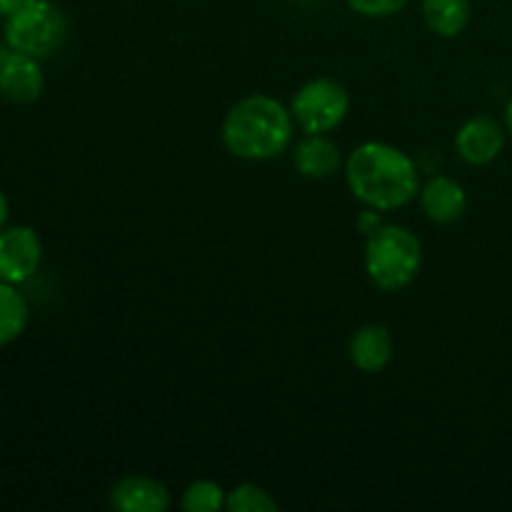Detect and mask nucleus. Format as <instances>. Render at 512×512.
Masks as SVG:
<instances>
[{"label": "nucleus", "instance_id": "obj_17", "mask_svg": "<svg viewBox=\"0 0 512 512\" xmlns=\"http://www.w3.org/2000/svg\"><path fill=\"white\" fill-rule=\"evenodd\" d=\"M345 3H348V8L353 10V13H358L360 18L383 20L403 13L410 5V0H345Z\"/></svg>", "mask_w": 512, "mask_h": 512}, {"label": "nucleus", "instance_id": "obj_21", "mask_svg": "<svg viewBox=\"0 0 512 512\" xmlns=\"http://www.w3.org/2000/svg\"><path fill=\"white\" fill-rule=\"evenodd\" d=\"M505 130H508V135L512 138V98L510 103L505 105Z\"/></svg>", "mask_w": 512, "mask_h": 512}, {"label": "nucleus", "instance_id": "obj_6", "mask_svg": "<svg viewBox=\"0 0 512 512\" xmlns=\"http://www.w3.org/2000/svg\"><path fill=\"white\" fill-rule=\"evenodd\" d=\"M43 263V243L30 225H5L0 230V280L25 285Z\"/></svg>", "mask_w": 512, "mask_h": 512}, {"label": "nucleus", "instance_id": "obj_15", "mask_svg": "<svg viewBox=\"0 0 512 512\" xmlns=\"http://www.w3.org/2000/svg\"><path fill=\"white\" fill-rule=\"evenodd\" d=\"M228 490L208 478L193 480L180 495V508L185 512H220L225 510Z\"/></svg>", "mask_w": 512, "mask_h": 512}, {"label": "nucleus", "instance_id": "obj_5", "mask_svg": "<svg viewBox=\"0 0 512 512\" xmlns=\"http://www.w3.org/2000/svg\"><path fill=\"white\" fill-rule=\"evenodd\" d=\"M290 113H293L295 128L303 135H330L345 123L350 115V90L335 78L308 80L295 90L290 98Z\"/></svg>", "mask_w": 512, "mask_h": 512}, {"label": "nucleus", "instance_id": "obj_20", "mask_svg": "<svg viewBox=\"0 0 512 512\" xmlns=\"http://www.w3.org/2000/svg\"><path fill=\"white\" fill-rule=\"evenodd\" d=\"M8 218H10V203H8V195L3 193V188H0V230L8 225Z\"/></svg>", "mask_w": 512, "mask_h": 512}, {"label": "nucleus", "instance_id": "obj_3", "mask_svg": "<svg viewBox=\"0 0 512 512\" xmlns=\"http://www.w3.org/2000/svg\"><path fill=\"white\" fill-rule=\"evenodd\" d=\"M365 273L383 293H400L410 288L423 268V243L410 228L385 223L365 238Z\"/></svg>", "mask_w": 512, "mask_h": 512}, {"label": "nucleus", "instance_id": "obj_9", "mask_svg": "<svg viewBox=\"0 0 512 512\" xmlns=\"http://www.w3.org/2000/svg\"><path fill=\"white\" fill-rule=\"evenodd\" d=\"M45 90L43 65L33 55L10 50L0 70V98L15 105H33Z\"/></svg>", "mask_w": 512, "mask_h": 512}, {"label": "nucleus", "instance_id": "obj_11", "mask_svg": "<svg viewBox=\"0 0 512 512\" xmlns=\"http://www.w3.org/2000/svg\"><path fill=\"white\" fill-rule=\"evenodd\" d=\"M348 358L360 373L378 375L393 363L395 340L385 325L370 323L355 330L348 343Z\"/></svg>", "mask_w": 512, "mask_h": 512}, {"label": "nucleus", "instance_id": "obj_8", "mask_svg": "<svg viewBox=\"0 0 512 512\" xmlns=\"http://www.w3.org/2000/svg\"><path fill=\"white\" fill-rule=\"evenodd\" d=\"M110 508L118 512H168L173 495L168 485L148 475H125L110 488Z\"/></svg>", "mask_w": 512, "mask_h": 512}, {"label": "nucleus", "instance_id": "obj_2", "mask_svg": "<svg viewBox=\"0 0 512 512\" xmlns=\"http://www.w3.org/2000/svg\"><path fill=\"white\" fill-rule=\"evenodd\" d=\"M290 105L268 93H250L235 100L220 123V140L233 158L268 163L288 153L295 143Z\"/></svg>", "mask_w": 512, "mask_h": 512}, {"label": "nucleus", "instance_id": "obj_4", "mask_svg": "<svg viewBox=\"0 0 512 512\" xmlns=\"http://www.w3.org/2000/svg\"><path fill=\"white\" fill-rule=\"evenodd\" d=\"M70 23L53 0H25L10 18L3 20V40L10 50L45 60L65 45Z\"/></svg>", "mask_w": 512, "mask_h": 512}, {"label": "nucleus", "instance_id": "obj_16", "mask_svg": "<svg viewBox=\"0 0 512 512\" xmlns=\"http://www.w3.org/2000/svg\"><path fill=\"white\" fill-rule=\"evenodd\" d=\"M225 510L228 512H278V500L270 495L258 483H240L233 490H228V500H225Z\"/></svg>", "mask_w": 512, "mask_h": 512}, {"label": "nucleus", "instance_id": "obj_12", "mask_svg": "<svg viewBox=\"0 0 512 512\" xmlns=\"http://www.w3.org/2000/svg\"><path fill=\"white\" fill-rule=\"evenodd\" d=\"M293 163L308 180H330L345 168L343 150L330 135H303L293 143Z\"/></svg>", "mask_w": 512, "mask_h": 512}, {"label": "nucleus", "instance_id": "obj_14", "mask_svg": "<svg viewBox=\"0 0 512 512\" xmlns=\"http://www.w3.org/2000/svg\"><path fill=\"white\" fill-rule=\"evenodd\" d=\"M30 305L20 285L0 280V348L15 343L28 330Z\"/></svg>", "mask_w": 512, "mask_h": 512}, {"label": "nucleus", "instance_id": "obj_10", "mask_svg": "<svg viewBox=\"0 0 512 512\" xmlns=\"http://www.w3.org/2000/svg\"><path fill=\"white\" fill-rule=\"evenodd\" d=\"M420 210L433 225H455L468 210V193L463 183L450 175H433L420 185Z\"/></svg>", "mask_w": 512, "mask_h": 512}, {"label": "nucleus", "instance_id": "obj_7", "mask_svg": "<svg viewBox=\"0 0 512 512\" xmlns=\"http://www.w3.org/2000/svg\"><path fill=\"white\" fill-rule=\"evenodd\" d=\"M508 140V130L505 123H498L490 115H475L468 118L455 133V153L463 163L473 165V168H483V165L495 163L500 158Z\"/></svg>", "mask_w": 512, "mask_h": 512}, {"label": "nucleus", "instance_id": "obj_13", "mask_svg": "<svg viewBox=\"0 0 512 512\" xmlns=\"http://www.w3.org/2000/svg\"><path fill=\"white\" fill-rule=\"evenodd\" d=\"M420 15L438 38H458L473 18L470 0H420Z\"/></svg>", "mask_w": 512, "mask_h": 512}, {"label": "nucleus", "instance_id": "obj_1", "mask_svg": "<svg viewBox=\"0 0 512 512\" xmlns=\"http://www.w3.org/2000/svg\"><path fill=\"white\" fill-rule=\"evenodd\" d=\"M345 185L363 208L393 213L418 200L420 168L410 153L385 140H365L345 158Z\"/></svg>", "mask_w": 512, "mask_h": 512}, {"label": "nucleus", "instance_id": "obj_19", "mask_svg": "<svg viewBox=\"0 0 512 512\" xmlns=\"http://www.w3.org/2000/svg\"><path fill=\"white\" fill-rule=\"evenodd\" d=\"M23 3L25 0H0V18L3 20L10 18V15H13Z\"/></svg>", "mask_w": 512, "mask_h": 512}, {"label": "nucleus", "instance_id": "obj_18", "mask_svg": "<svg viewBox=\"0 0 512 512\" xmlns=\"http://www.w3.org/2000/svg\"><path fill=\"white\" fill-rule=\"evenodd\" d=\"M355 225H358L360 233L368 238V235H373L375 230L383 228V225H385L383 213H378V210H373V208H363L358 213V220H355Z\"/></svg>", "mask_w": 512, "mask_h": 512}, {"label": "nucleus", "instance_id": "obj_22", "mask_svg": "<svg viewBox=\"0 0 512 512\" xmlns=\"http://www.w3.org/2000/svg\"><path fill=\"white\" fill-rule=\"evenodd\" d=\"M8 53H10V48H8V43H5V40H3V43H0V70H3Z\"/></svg>", "mask_w": 512, "mask_h": 512}]
</instances>
